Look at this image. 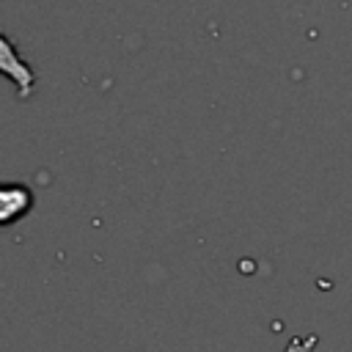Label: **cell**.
<instances>
[{
	"label": "cell",
	"instance_id": "cell-1",
	"mask_svg": "<svg viewBox=\"0 0 352 352\" xmlns=\"http://www.w3.org/2000/svg\"><path fill=\"white\" fill-rule=\"evenodd\" d=\"M0 77H6L8 82H14L19 99H30L33 96L36 72H33V66L22 58V52L16 50V44L3 30H0Z\"/></svg>",
	"mask_w": 352,
	"mask_h": 352
},
{
	"label": "cell",
	"instance_id": "cell-2",
	"mask_svg": "<svg viewBox=\"0 0 352 352\" xmlns=\"http://www.w3.org/2000/svg\"><path fill=\"white\" fill-rule=\"evenodd\" d=\"M33 209V190L25 182H0V228L19 223Z\"/></svg>",
	"mask_w": 352,
	"mask_h": 352
}]
</instances>
